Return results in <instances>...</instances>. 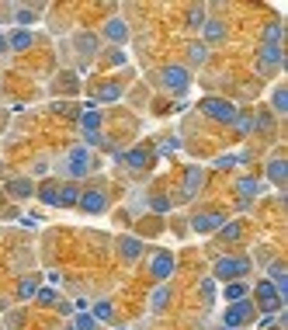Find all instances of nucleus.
<instances>
[{
  "mask_svg": "<svg viewBox=\"0 0 288 330\" xmlns=\"http://www.w3.org/2000/svg\"><path fill=\"white\" fill-rule=\"evenodd\" d=\"M66 160H70V167H66V174H70V177H84L87 170H94V167H97V160L84 150V146L70 150V157H66Z\"/></svg>",
  "mask_w": 288,
  "mask_h": 330,
  "instance_id": "obj_1",
  "label": "nucleus"
},
{
  "mask_svg": "<svg viewBox=\"0 0 288 330\" xmlns=\"http://www.w3.org/2000/svg\"><path fill=\"white\" fill-rule=\"evenodd\" d=\"M201 112L205 115H212V118H219V122H236V108L229 104V101H222V97H205L201 101Z\"/></svg>",
  "mask_w": 288,
  "mask_h": 330,
  "instance_id": "obj_2",
  "label": "nucleus"
},
{
  "mask_svg": "<svg viewBox=\"0 0 288 330\" xmlns=\"http://www.w3.org/2000/svg\"><path fill=\"white\" fill-rule=\"evenodd\" d=\"M250 271V261L246 258H222L219 264H216V275L219 278H240V275H246Z\"/></svg>",
  "mask_w": 288,
  "mask_h": 330,
  "instance_id": "obj_3",
  "label": "nucleus"
},
{
  "mask_svg": "<svg viewBox=\"0 0 288 330\" xmlns=\"http://www.w3.org/2000/svg\"><path fill=\"white\" fill-rule=\"evenodd\" d=\"M163 84H167L170 91H177V94H184L188 91V70L184 66H167V70H163Z\"/></svg>",
  "mask_w": 288,
  "mask_h": 330,
  "instance_id": "obj_4",
  "label": "nucleus"
},
{
  "mask_svg": "<svg viewBox=\"0 0 288 330\" xmlns=\"http://www.w3.org/2000/svg\"><path fill=\"white\" fill-rule=\"evenodd\" d=\"M170 271H174V258H170L167 250H163V254H156V258H153V264H149V275H153L156 282H163V278H170Z\"/></svg>",
  "mask_w": 288,
  "mask_h": 330,
  "instance_id": "obj_5",
  "label": "nucleus"
},
{
  "mask_svg": "<svg viewBox=\"0 0 288 330\" xmlns=\"http://www.w3.org/2000/svg\"><path fill=\"white\" fill-rule=\"evenodd\" d=\"M84 212H104L108 209V198L104 191H80V202H76Z\"/></svg>",
  "mask_w": 288,
  "mask_h": 330,
  "instance_id": "obj_6",
  "label": "nucleus"
},
{
  "mask_svg": "<svg viewBox=\"0 0 288 330\" xmlns=\"http://www.w3.org/2000/svg\"><path fill=\"white\" fill-rule=\"evenodd\" d=\"M257 299H261L264 309H278V306H281V292H278L271 282H261V285H257Z\"/></svg>",
  "mask_w": 288,
  "mask_h": 330,
  "instance_id": "obj_7",
  "label": "nucleus"
},
{
  "mask_svg": "<svg viewBox=\"0 0 288 330\" xmlns=\"http://www.w3.org/2000/svg\"><path fill=\"white\" fill-rule=\"evenodd\" d=\"M246 316H250V303H236L226 309V327H240V323H246Z\"/></svg>",
  "mask_w": 288,
  "mask_h": 330,
  "instance_id": "obj_8",
  "label": "nucleus"
},
{
  "mask_svg": "<svg viewBox=\"0 0 288 330\" xmlns=\"http://www.w3.org/2000/svg\"><path fill=\"white\" fill-rule=\"evenodd\" d=\"M278 63H281V49H278V46H267V49L261 52V70H264V73H271Z\"/></svg>",
  "mask_w": 288,
  "mask_h": 330,
  "instance_id": "obj_9",
  "label": "nucleus"
},
{
  "mask_svg": "<svg viewBox=\"0 0 288 330\" xmlns=\"http://www.w3.org/2000/svg\"><path fill=\"white\" fill-rule=\"evenodd\" d=\"M219 226H222V215H216V212L194 219V230H198V233H209V230H219Z\"/></svg>",
  "mask_w": 288,
  "mask_h": 330,
  "instance_id": "obj_10",
  "label": "nucleus"
},
{
  "mask_svg": "<svg viewBox=\"0 0 288 330\" xmlns=\"http://www.w3.org/2000/svg\"><path fill=\"white\" fill-rule=\"evenodd\" d=\"M7 191H11V198H28V195H31V181H28V177H18V181H11V185H7Z\"/></svg>",
  "mask_w": 288,
  "mask_h": 330,
  "instance_id": "obj_11",
  "label": "nucleus"
},
{
  "mask_svg": "<svg viewBox=\"0 0 288 330\" xmlns=\"http://www.w3.org/2000/svg\"><path fill=\"white\" fill-rule=\"evenodd\" d=\"M80 202V188H73V185H59V205H76Z\"/></svg>",
  "mask_w": 288,
  "mask_h": 330,
  "instance_id": "obj_12",
  "label": "nucleus"
},
{
  "mask_svg": "<svg viewBox=\"0 0 288 330\" xmlns=\"http://www.w3.org/2000/svg\"><path fill=\"white\" fill-rule=\"evenodd\" d=\"M104 35H108L111 42H125V24H121V21H108Z\"/></svg>",
  "mask_w": 288,
  "mask_h": 330,
  "instance_id": "obj_13",
  "label": "nucleus"
},
{
  "mask_svg": "<svg viewBox=\"0 0 288 330\" xmlns=\"http://www.w3.org/2000/svg\"><path fill=\"white\" fill-rule=\"evenodd\" d=\"M139 250H143V243H139L136 236H125V240H121V254H125L129 261H132V258H139Z\"/></svg>",
  "mask_w": 288,
  "mask_h": 330,
  "instance_id": "obj_14",
  "label": "nucleus"
},
{
  "mask_svg": "<svg viewBox=\"0 0 288 330\" xmlns=\"http://www.w3.org/2000/svg\"><path fill=\"white\" fill-rule=\"evenodd\" d=\"M38 198H42L46 205H59V185H46L42 191H38Z\"/></svg>",
  "mask_w": 288,
  "mask_h": 330,
  "instance_id": "obj_15",
  "label": "nucleus"
},
{
  "mask_svg": "<svg viewBox=\"0 0 288 330\" xmlns=\"http://www.w3.org/2000/svg\"><path fill=\"white\" fill-rule=\"evenodd\" d=\"M121 160H129V167H136V170H139V167H146V160H149V157H146V150H132V153H125Z\"/></svg>",
  "mask_w": 288,
  "mask_h": 330,
  "instance_id": "obj_16",
  "label": "nucleus"
},
{
  "mask_svg": "<svg viewBox=\"0 0 288 330\" xmlns=\"http://www.w3.org/2000/svg\"><path fill=\"white\" fill-rule=\"evenodd\" d=\"M31 42H35V39H31L28 31H18V35H11V42H7V46H11V49H28Z\"/></svg>",
  "mask_w": 288,
  "mask_h": 330,
  "instance_id": "obj_17",
  "label": "nucleus"
},
{
  "mask_svg": "<svg viewBox=\"0 0 288 330\" xmlns=\"http://www.w3.org/2000/svg\"><path fill=\"white\" fill-rule=\"evenodd\" d=\"M184 185H188V195H194V188L201 185V170H198V167L188 170V181H184Z\"/></svg>",
  "mask_w": 288,
  "mask_h": 330,
  "instance_id": "obj_18",
  "label": "nucleus"
},
{
  "mask_svg": "<svg viewBox=\"0 0 288 330\" xmlns=\"http://www.w3.org/2000/svg\"><path fill=\"white\" fill-rule=\"evenodd\" d=\"M167 299H170V288H156V292H153V309H163V306H167Z\"/></svg>",
  "mask_w": 288,
  "mask_h": 330,
  "instance_id": "obj_19",
  "label": "nucleus"
},
{
  "mask_svg": "<svg viewBox=\"0 0 288 330\" xmlns=\"http://www.w3.org/2000/svg\"><path fill=\"white\" fill-rule=\"evenodd\" d=\"M73 327H76V330H94L97 323H94V316H87V313H80V316L73 320Z\"/></svg>",
  "mask_w": 288,
  "mask_h": 330,
  "instance_id": "obj_20",
  "label": "nucleus"
},
{
  "mask_svg": "<svg viewBox=\"0 0 288 330\" xmlns=\"http://www.w3.org/2000/svg\"><path fill=\"white\" fill-rule=\"evenodd\" d=\"M257 188H261V185H257L254 177H243V181H240V191H243L246 198H250V195H257Z\"/></svg>",
  "mask_w": 288,
  "mask_h": 330,
  "instance_id": "obj_21",
  "label": "nucleus"
},
{
  "mask_svg": "<svg viewBox=\"0 0 288 330\" xmlns=\"http://www.w3.org/2000/svg\"><path fill=\"white\" fill-rule=\"evenodd\" d=\"M18 292H21V299H28V296H35V292H38V282H35V278H24Z\"/></svg>",
  "mask_w": 288,
  "mask_h": 330,
  "instance_id": "obj_22",
  "label": "nucleus"
},
{
  "mask_svg": "<svg viewBox=\"0 0 288 330\" xmlns=\"http://www.w3.org/2000/svg\"><path fill=\"white\" fill-rule=\"evenodd\" d=\"M97 122H101V115L94 112V104H91L87 112H84V129H97Z\"/></svg>",
  "mask_w": 288,
  "mask_h": 330,
  "instance_id": "obj_23",
  "label": "nucleus"
},
{
  "mask_svg": "<svg viewBox=\"0 0 288 330\" xmlns=\"http://www.w3.org/2000/svg\"><path fill=\"white\" fill-rule=\"evenodd\" d=\"M267 174H271V181H278V185H281V181H285V164H281V160H274V164L267 167Z\"/></svg>",
  "mask_w": 288,
  "mask_h": 330,
  "instance_id": "obj_24",
  "label": "nucleus"
},
{
  "mask_svg": "<svg viewBox=\"0 0 288 330\" xmlns=\"http://www.w3.org/2000/svg\"><path fill=\"white\" fill-rule=\"evenodd\" d=\"M243 296H246V285H240V282L226 285V299H243Z\"/></svg>",
  "mask_w": 288,
  "mask_h": 330,
  "instance_id": "obj_25",
  "label": "nucleus"
},
{
  "mask_svg": "<svg viewBox=\"0 0 288 330\" xmlns=\"http://www.w3.org/2000/svg\"><path fill=\"white\" fill-rule=\"evenodd\" d=\"M188 52H191V63H205V56H209V49H205V46H191Z\"/></svg>",
  "mask_w": 288,
  "mask_h": 330,
  "instance_id": "obj_26",
  "label": "nucleus"
},
{
  "mask_svg": "<svg viewBox=\"0 0 288 330\" xmlns=\"http://www.w3.org/2000/svg\"><path fill=\"white\" fill-rule=\"evenodd\" d=\"M222 21H209V39H222Z\"/></svg>",
  "mask_w": 288,
  "mask_h": 330,
  "instance_id": "obj_27",
  "label": "nucleus"
},
{
  "mask_svg": "<svg viewBox=\"0 0 288 330\" xmlns=\"http://www.w3.org/2000/svg\"><path fill=\"white\" fill-rule=\"evenodd\" d=\"M285 104H288V97H285V91L278 87V91H274V112H285Z\"/></svg>",
  "mask_w": 288,
  "mask_h": 330,
  "instance_id": "obj_28",
  "label": "nucleus"
},
{
  "mask_svg": "<svg viewBox=\"0 0 288 330\" xmlns=\"http://www.w3.org/2000/svg\"><path fill=\"white\" fill-rule=\"evenodd\" d=\"M94 316H97V320H108V316H111V306H108V303H97V306H94Z\"/></svg>",
  "mask_w": 288,
  "mask_h": 330,
  "instance_id": "obj_29",
  "label": "nucleus"
},
{
  "mask_svg": "<svg viewBox=\"0 0 288 330\" xmlns=\"http://www.w3.org/2000/svg\"><path fill=\"white\" fill-rule=\"evenodd\" d=\"M35 21V11H18V24H31Z\"/></svg>",
  "mask_w": 288,
  "mask_h": 330,
  "instance_id": "obj_30",
  "label": "nucleus"
},
{
  "mask_svg": "<svg viewBox=\"0 0 288 330\" xmlns=\"http://www.w3.org/2000/svg\"><path fill=\"white\" fill-rule=\"evenodd\" d=\"M264 39H267V42H278V39H281V28H278V24H271V28H267V35H264Z\"/></svg>",
  "mask_w": 288,
  "mask_h": 330,
  "instance_id": "obj_31",
  "label": "nucleus"
},
{
  "mask_svg": "<svg viewBox=\"0 0 288 330\" xmlns=\"http://www.w3.org/2000/svg\"><path fill=\"white\" fill-rule=\"evenodd\" d=\"M222 236H229V240H236L240 236V226L233 223V226H222Z\"/></svg>",
  "mask_w": 288,
  "mask_h": 330,
  "instance_id": "obj_32",
  "label": "nucleus"
},
{
  "mask_svg": "<svg viewBox=\"0 0 288 330\" xmlns=\"http://www.w3.org/2000/svg\"><path fill=\"white\" fill-rule=\"evenodd\" d=\"M188 24H191V28H201V11H191V18H188Z\"/></svg>",
  "mask_w": 288,
  "mask_h": 330,
  "instance_id": "obj_33",
  "label": "nucleus"
},
{
  "mask_svg": "<svg viewBox=\"0 0 288 330\" xmlns=\"http://www.w3.org/2000/svg\"><path fill=\"white\" fill-rule=\"evenodd\" d=\"M0 49H7V39H0Z\"/></svg>",
  "mask_w": 288,
  "mask_h": 330,
  "instance_id": "obj_34",
  "label": "nucleus"
}]
</instances>
